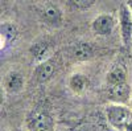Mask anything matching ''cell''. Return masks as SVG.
I'll return each instance as SVG.
<instances>
[{
	"instance_id": "6da1fadb",
	"label": "cell",
	"mask_w": 132,
	"mask_h": 131,
	"mask_svg": "<svg viewBox=\"0 0 132 131\" xmlns=\"http://www.w3.org/2000/svg\"><path fill=\"white\" fill-rule=\"evenodd\" d=\"M107 119L115 128L118 130H124L127 123L131 121V114L127 107H124L120 103H115L107 107L106 110Z\"/></svg>"
},
{
	"instance_id": "7a4b0ae2",
	"label": "cell",
	"mask_w": 132,
	"mask_h": 131,
	"mask_svg": "<svg viewBox=\"0 0 132 131\" xmlns=\"http://www.w3.org/2000/svg\"><path fill=\"white\" fill-rule=\"evenodd\" d=\"M54 123L48 113L33 111L28 118V130L29 131H53Z\"/></svg>"
},
{
	"instance_id": "3957f363",
	"label": "cell",
	"mask_w": 132,
	"mask_h": 131,
	"mask_svg": "<svg viewBox=\"0 0 132 131\" xmlns=\"http://www.w3.org/2000/svg\"><path fill=\"white\" fill-rule=\"evenodd\" d=\"M119 17H120V28H122L123 42L126 45H128L132 41V12H129L127 5L120 7Z\"/></svg>"
},
{
	"instance_id": "277c9868",
	"label": "cell",
	"mask_w": 132,
	"mask_h": 131,
	"mask_svg": "<svg viewBox=\"0 0 132 131\" xmlns=\"http://www.w3.org/2000/svg\"><path fill=\"white\" fill-rule=\"evenodd\" d=\"M115 27V21L110 15H102L98 16L93 21V30L95 33L101 35V36H107L112 32Z\"/></svg>"
},
{
	"instance_id": "5b68a950",
	"label": "cell",
	"mask_w": 132,
	"mask_h": 131,
	"mask_svg": "<svg viewBox=\"0 0 132 131\" xmlns=\"http://www.w3.org/2000/svg\"><path fill=\"white\" fill-rule=\"evenodd\" d=\"M110 98L115 102V103H124L129 99L131 97V86L128 83H119L115 86H111L110 89Z\"/></svg>"
},
{
	"instance_id": "8992f818",
	"label": "cell",
	"mask_w": 132,
	"mask_h": 131,
	"mask_svg": "<svg viewBox=\"0 0 132 131\" xmlns=\"http://www.w3.org/2000/svg\"><path fill=\"white\" fill-rule=\"evenodd\" d=\"M4 86L5 89L9 91V93H17L23 89L24 86V78L23 75L17 72H11L7 77H5V81H4Z\"/></svg>"
},
{
	"instance_id": "52a82bcc",
	"label": "cell",
	"mask_w": 132,
	"mask_h": 131,
	"mask_svg": "<svg viewBox=\"0 0 132 131\" xmlns=\"http://www.w3.org/2000/svg\"><path fill=\"white\" fill-rule=\"evenodd\" d=\"M94 50L89 44H77L70 48V56L75 60H89L93 57Z\"/></svg>"
},
{
	"instance_id": "ba28073f",
	"label": "cell",
	"mask_w": 132,
	"mask_h": 131,
	"mask_svg": "<svg viewBox=\"0 0 132 131\" xmlns=\"http://www.w3.org/2000/svg\"><path fill=\"white\" fill-rule=\"evenodd\" d=\"M54 73V62L52 60L44 61L42 64H40L37 69H36V77L40 82H44L49 80Z\"/></svg>"
},
{
	"instance_id": "9c48e42d",
	"label": "cell",
	"mask_w": 132,
	"mask_h": 131,
	"mask_svg": "<svg viewBox=\"0 0 132 131\" xmlns=\"http://www.w3.org/2000/svg\"><path fill=\"white\" fill-rule=\"evenodd\" d=\"M126 82V72L123 68L116 66L112 70H110L107 74V83L110 86H115L119 83H124Z\"/></svg>"
},
{
	"instance_id": "30bf717a",
	"label": "cell",
	"mask_w": 132,
	"mask_h": 131,
	"mask_svg": "<svg viewBox=\"0 0 132 131\" xmlns=\"http://www.w3.org/2000/svg\"><path fill=\"white\" fill-rule=\"evenodd\" d=\"M44 19L52 25H60L61 23V11L57 7H48L44 11Z\"/></svg>"
},
{
	"instance_id": "8fae6325",
	"label": "cell",
	"mask_w": 132,
	"mask_h": 131,
	"mask_svg": "<svg viewBox=\"0 0 132 131\" xmlns=\"http://www.w3.org/2000/svg\"><path fill=\"white\" fill-rule=\"evenodd\" d=\"M69 86L74 93H81L86 87V78L82 74H73L69 81Z\"/></svg>"
},
{
	"instance_id": "7c38bea8",
	"label": "cell",
	"mask_w": 132,
	"mask_h": 131,
	"mask_svg": "<svg viewBox=\"0 0 132 131\" xmlns=\"http://www.w3.org/2000/svg\"><path fill=\"white\" fill-rule=\"evenodd\" d=\"M2 35L7 38V40H12L16 36V29L12 24H3L2 25Z\"/></svg>"
},
{
	"instance_id": "4fadbf2b",
	"label": "cell",
	"mask_w": 132,
	"mask_h": 131,
	"mask_svg": "<svg viewBox=\"0 0 132 131\" xmlns=\"http://www.w3.org/2000/svg\"><path fill=\"white\" fill-rule=\"evenodd\" d=\"M70 2L78 8H89L94 3V0H70Z\"/></svg>"
},
{
	"instance_id": "5bb4252c",
	"label": "cell",
	"mask_w": 132,
	"mask_h": 131,
	"mask_svg": "<svg viewBox=\"0 0 132 131\" xmlns=\"http://www.w3.org/2000/svg\"><path fill=\"white\" fill-rule=\"evenodd\" d=\"M32 52H33V54H35L36 57H40L44 52H46V47L40 45V44H36V45L32 48Z\"/></svg>"
},
{
	"instance_id": "9a60e30c",
	"label": "cell",
	"mask_w": 132,
	"mask_h": 131,
	"mask_svg": "<svg viewBox=\"0 0 132 131\" xmlns=\"http://www.w3.org/2000/svg\"><path fill=\"white\" fill-rule=\"evenodd\" d=\"M124 131H132V121H129V122L127 123V126H126Z\"/></svg>"
},
{
	"instance_id": "2e32d148",
	"label": "cell",
	"mask_w": 132,
	"mask_h": 131,
	"mask_svg": "<svg viewBox=\"0 0 132 131\" xmlns=\"http://www.w3.org/2000/svg\"><path fill=\"white\" fill-rule=\"evenodd\" d=\"M127 4H128V7L132 8V0H127Z\"/></svg>"
}]
</instances>
